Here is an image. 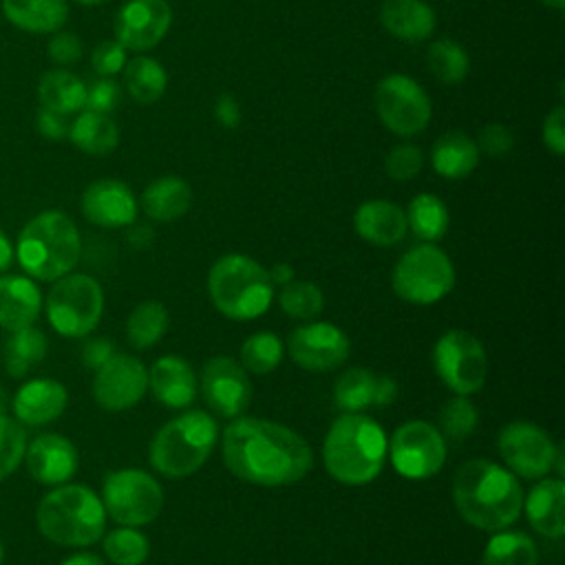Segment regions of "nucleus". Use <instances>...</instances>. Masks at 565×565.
Returning a JSON list of instances; mask_svg holds the SVG:
<instances>
[{"label": "nucleus", "instance_id": "19", "mask_svg": "<svg viewBox=\"0 0 565 565\" xmlns=\"http://www.w3.org/2000/svg\"><path fill=\"white\" fill-rule=\"evenodd\" d=\"M24 463L29 475L42 486H62L77 472V448L57 433H42L26 444Z\"/></svg>", "mask_w": 565, "mask_h": 565}, {"label": "nucleus", "instance_id": "60", "mask_svg": "<svg viewBox=\"0 0 565 565\" xmlns=\"http://www.w3.org/2000/svg\"><path fill=\"white\" fill-rule=\"evenodd\" d=\"M2 561H4V545H2V539H0V565H2Z\"/></svg>", "mask_w": 565, "mask_h": 565}, {"label": "nucleus", "instance_id": "49", "mask_svg": "<svg viewBox=\"0 0 565 565\" xmlns=\"http://www.w3.org/2000/svg\"><path fill=\"white\" fill-rule=\"evenodd\" d=\"M543 143L554 152H565V110L563 106L552 108L543 119Z\"/></svg>", "mask_w": 565, "mask_h": 565}, {"label": "nucleus", "instance_id": "17", "mask_svg": "<svg viewBox=\"0 0 565 565\" xmlns=\"http://www.w3.org/2000/svg\"><path fill=\"white\" fill-rule=\"evenodd\" d=\"M201 393L205 404L218 417H241L252 402V384L245 369L232 358H212L201 373Z\"/></svg>", "mask_w": 565, "mask_h": 565}, {"label": "nucleus", "instance_id": "2", "mask_svg": "<svg viewBox=\"0 0 565 565\" xmlns=\"http://www.w3.org/2000/svg\"><path fill=\"white\" fill-rule=\"evenodd\" d=\"M452 501L466 523L499 532L519 519L523 490L508 468L490 459H468L455 470Z\"/></svg>", "mask_w": 565, "mask_h": 565}, {"label": "nucleus", "instance_id": "16", "mask_svg": "<svg viewBox=\"0 0 565 565\" xmlns=\"http://www.w3.org/2000/svg\"><path fill=\"white\" fill-rule=\"evenodd\" d=\"M148 388L146 366L126 353H115L95 371L93 397L104 411L132 408Z\"/></svg>", "mask_w": 565, "mask_h": 565}, {"label": "nucleus", "instance_id": "9", "mask_svg": "<svg viewBox=\"0 0 565 565\" xmlns=\"http://www.w3.org/2000/svg\"><path fill=\"white\" fill-rule=\"evenodd\" d=\"M455 285V267L433 243L411 247L393 269V291L413 305H433Z\"/></svg>", "mask_w": 565, "mask_h": 565}, {"label": "nucleus", "instance_id": "44", "mask_svg": "<svg viewBox=\"0 0 565 565\" xmlns=\"http://www.w3.org/2000/svg\"><path fill=\"white\" fill-rule=\"evenodd\" d=\"M424 168V154L413 143H397L384 159V170L395 181H408Z\"/></svg>", "mask_w": 565, "mask_h": 565}, {"label": "nucleus", "instance_id": "8", "mask_svg": "<svg viewBox=\"0 0 565 565\" xmlns=\"http://www.w3.org/2000/svg\"><path fill=\"white\" fill-rule=\"evenodd\" d=\"M44 311L49 324L64 338H84L102 320L104 291L88 274H66L46 294Z\"/></svg>", "mask_w": 565, "mask_h": 565}, {"label": "nucleus", "instance_id": "21", "mask_svg": "<svg viewBox=\"0 0 565 565\" xmlns=\"http://www.w3.org/2000/svg\"><path fill=\"white\" fill-rule=\"evenodd\" d=\"M68 404L66 386L53 377H35L24 382L13 399L11 411L22 426H44L55 422Z\"/></svg>", "mask_w": 565, "mask_h": 565}, {"label": "nucleus", "instance_id": "34", "mask_svg": "<svg viewBox=\"0 0 565 565\" xmlns=\"http://www.w3.org/2000/svg\"><path fill=\"white\" fill-rule=\"evenodd\" d=\"M536 563H539L536 543L525 532H516V530L494 532L481 558V565H536Z\"/></svg>", "mask_w": 565, "mask_h": 565}, {"label": "nucleus", "instance_id": "30", "mask_svg": "<svg viewBox=\"0 0 565 565\" xmlns=\"http://www.w3.org/2000/svg\"><path fill=\"white\" fill-rule=\"evenodd\" d=\"M38 97L42 108L73 115L86 104V84L71 71H49L40 77Z\"/></svg>", "mask_w": 565, "mask_h": 565}, {"label": "nucleus", "instance_id": "27", "mask_svg": "<svg viewBox=\"0 0 565 565\" xmlns=\"http://www.w3.org/2000/svg\"><path fill=\"white\" fill-rule=\"evenodd\" d=\"M192 205V188L181 177H161L141 194V207L152 221L170 223L181 218Z\"/></svg>", "mask_w": 565, "mask_h": 565}, {"label": "nucleus", "instance_id": "5", "mask_svg": "<svg viewBox=\"0 0 565 565\" xmlns=\"http://www.w3.org/2000/svg\"><path fill=\"white\" fill-rule=\"evenodd\" d=\"M40 534L62 547H86L104 536L102 499L82 483H62L46 492L35 510Z\"/></svg>", "mask_w": 565, "mask_h": 565}, {"label": "nucleus", "instance_id": "42", "mask_svg": "<svg viewBox=\"0 0 565 565\" xmlns=\"http://www.w3.org/2000/svg\"><path fill=\"white\" fill-rule=\"evenodd\" d=\"M479 422V413L477 406L466 397V395H455L450 397L441 411H439V424L446 437H450L452 441H461L466 439L475 426Z\"/></svg>", "mask_w": 565, "mask_h": 565}, {"label": "nucleus", "instance_id": "15", "mask_svg": "<svg viewBox=\"0 0 565 565\" xmlns=\"http://www.w3.org/2000/svg\"><path fill=\"white\" fill-rule=\"evenodd\" d=\"M291 360L307 371H331L351 355L349 335L331 322H307L296 327L287 340Z\"/></svg>", "mask_w": 565, "mask_h": 565}, {"label": "nucleus", "instance_id": "47", "mask_svg": "<svg viewBox=\"0 0 565 565\" xmlns=\"http://www.w3.org/2000/svg\"><path fill=\"white\" fill-rule=\"evenodd\" d=\"M477 148L483 150L486 154L490 157H501L505 154L508 150H512L514 146V135L510 132L508 126L503 124H486L481 130H479V137H477Z\"/></svg>", "mask_w": 565, "mask_h": 565}, {"label": "nucleus", "instance_id": "37", "mask_svg": "<svg viewBox=\"0 0 565 565\" xmlns=\"http://www.w3.org/2000/svg\"><path fill=\"white\" fill-rule=\"evenodd\" d=\"M377 377L369 369H347L333 386V402L342 413H360L373 404Z\"/></svg>", "mask_w": 565, "mask_h": 565}, {"label": "nucleus", "instance_id": "59", "mask_svg": "<svg viewBox=\"0 0 565 565\" xmlns=\"http://www.w3.org/2000/svg\"><path fill=\"white\" fill-rule=\"evenodd\" d=\"M75 2H79V4H88V7H93V4H102V2H106V0H75Z\"/></svg>", "mask_w": 565, "mask_h": 565}, {"label": "nucleus", "instance_id": "54", "mask_svg": "<svg viewBox=\"0 0 565 565\" xmlns=\"http://www.w3.org/2000/svg\"><path fill=\"white\" fill-rule=\"evenodd\" d=\"M13 256H15V252H13L11 241L7 238L4 232H0V274H4L11 267Z\"/></svg>", "mask_w": 565, "mask_h": 565}, {"label": "nucleus", "instance_id": "10", "mask_svg": "<svg viewBox=\"0 0 565 565\" xmlns=\"http://www.w3.org/2000/svg\"><path fill=\"white\" fill-rule=\"evenodd\" d=\"M102 503L106 514L119 525L139 527L159 516L163 490L152 475L137 468H121L104 479Z\"/></svg>", "mask_w": 565, "mask_h": 565}, {"label": "nucleus", "instance_id": "43", "mask_svg": "<svg viewBox=\"0 0 565 565\" xmlns=\"http://www.w3.org/2000/svg\"><path fill=\"white\" fill-rule=\"evenodd\" d=\"M26 433L24 426L7 415H0V481L13 475L24 461Z\"/></svg>", "mask_w": 565, "mask_h": 565}, {"label": "nucleus", "instance_id": "39", "mask_svg": "<svg viewBox=\"0 0 565 565\" xmlns=\"http://www.w3.org/2000/svg\"><path fill=\"white\" fill-rule=\"evenodd\" d=\"M104 554L115 565H141L150 554V543L146 534L121 525L106 534Z\"/></svg>", "mask_w": 565, "mask_h": 565}, {"label": "nucleus", "instance_id": "29", "mask_svg": "<svg viewBox=\"0 0 565 565\" xmlns=\"http://www.w3.org/2000/svg\"><path fill=\"white\" fill-rule=\"evenodd\" d=\"M430 161L444 179H463L479 166V148L466 132L448 130L435 141Z\"/></svg>", "mask_w": 565, "mask_h": 565}, {"label": "nucleus", "instance_id": "23", "mask_svg": "<svg viewBox=\"0 0 565 565\" xmlns=\"http://www.w3.org/2000/svg\"><path fill=\"white\" fill-rule=\"evenodd\" d=\"M353 225H355V232L366 243L380 245V247L397 245L408 230L406 212L397 203L384 201V199L364 201L355 210Z\"/></svg>", "mask_w": 565, "mask_h": 565}, {"label": "nucleus", "instance_id": "58", "mask_svg": "<svg viewBox=\"0 0 565 565\" xmlns=\"http://www.w3.org/2000/svg\"><path fill=\"white\" fill-rule=\"evenodd\" d=\"M541 4L545 7H552V9H563L565 7V0H539Z\"/></svg>", "mask_w": 565, "mask_h": 565}, {"label": "nucleus", "instance_id": "13", "mask_svg": "<svg viewBox=\"0 0 565 565\" xmlns=\"http://www.w3.org/2000/svg\"><path fill=\"white\" fill-rule=\"evenodd\" d=\"M393 468L406 479H428L437 475L446 461V441L439 428L428 422L413 419L402 424L388 444Z\"/></svg>", "mask_w": 565, "mask_h": 565}, {"label": "nucleus", "instance_id": "26", "mask_svg": "<svg viewBox=\"0 0 565 565\" xmlns=\"http://www.w3.org/2000/svg\"><path fill=\"white\" fill-rule=\"evenodd\" d=\"M380 22L402 42H422L430 38L437 26L435 11L424 0H384Z\"/></svg>", "mask_w": 565, "mask_h": 565}, {"label": "nucleus", "instance_id": "35", "mask_svg": "<svg viewBox=\"0 0 565 565\" xmlns=\"http://www.w3.org/2000/svg\"><path fill=\"white\" fill-rule=\"evenodd\" d=\"M448 221L450 216H448L446 203L430 192L417 194L408 203L406 223L413 230V234L426 243L439 241L448 230Z\"/></svg>", "mask_w": 565, "mask_h": 565}, {"label": "nucleus", "instance_id": "33", "mask_svg": "<svg viewBox=\"0 0 565 565\" xmlns=\"http://www.w3.org/2000/svg\"><path fill=\"white\" fill-rule=\"evenodd\" d=\"M124 84L128 95L143 106H150L161 99L168 86L163 66L146 55H137L124 64Z\"/></svg>", "mask_w": 565, "mask_h": 565}, {"label": "nucleus", "instance_id": "22", "mask_svg": "<svg viewBox=\"0 0 565 565\" xmlns=\"http://www.w3.org/2000/svg\"><path fill=\"white\" fill-rule=\"evenodd\" d=\"M42 311V291L29 276L0 274V327L18 331L35 324Z\"/></svg>", "mask_w": 565, "mask_h": 565}, {"label": "nucleus", "instance_id": "4", "mask_svg": "<svg viewBox=\"0 0 565 565\" xmlns=\"http://www.w3.org/2000/svg\"><path fill=\"white\" fill-rule=\"evenodd\" d=\"M13 252L29 278L55 282L77 265L82 241L68 214L46 210L20 230Z\"/></svg>", "mask_w": 565, "mask_h": 565}, {"label": "nucleus", "instance_id": "57", "mask_svg": "<svg viewBox=\"0 0 565 565\" xmlns=\"http://www.w3.org/2000/svg\"><path fill=\"white\" fill-rule=\"evenodd\" d=\"M552 468L556 470L558 477L565 475V461H563V448L556 446V452H554V461H552Z\"/></svg>", "mask_w": 565, "mask_h": 565}, {"label": "nucleus", "instance_id": "1", "mask_svg": "<svg viewBox=\"0 0 565 565\" xmlns=\"http://www.w3.org/2000/svg\"><path fill=\"white\" fill-rule=\"evenodd\" d=\"M223 461L238 479L276 488L302 479L313 466V452L296 430L282 424L234 417L223 430Z\"/></svg>", "mask_w": 565, "mask_h": 565}, {"label": "nucleus", "instance_id": "32", "mask_svg": "<svg viewBox=\"0 0 565 565\" xmlns=\"http://www.w3.org/2000/svg\"><path fill=\"white\" fill-rule=\"evenodd\" d=\"M49 353V338L38 327H24L11 331L2 347L4 371L11 377H22L31 366H35Z\"/></svg>", "mask_w": 565, "mask_h": 565}, {"label": "nucleus", "instance_id": "50", "mask_svg": "<svg viewBox=\"0 0 565 565\" xmlns=\"http://www.w3.org/2000/svg\"><path fill=\"white\" fill-rule=\"evenodd\" d=\"M35 126H38V132L42 137L51 139V141H60V139L68 137V130H71V124L66 121V115L49 110V108L38 110Z\"/></svg>", "mask_w": 565, "mask_h": 565}, {"label": "nucleus", "instance_id": "3", "mask_svg": "<svg viewBox=\"0 0 565 565\" xmlns=\"http://www.w3.org/2000/svg\"><path fill=\"white\" fill-rule=\"evenodd\" d=\"M327 472L347 486L373 481L386 461V435L377 422L360 413H342L329 426L322 446Z\"/></svg>", "mask_w": 565, "mask_h": 565}, {"label": "nucleus", "instance_id": "7", "mask_svg": "<svg viewBox=\"0 0 565 565\" xmlns=\"http://www.w3.org/2000/svg\"><path fill=\"white\" fill-rule=\"evenodd\" d=\"M218 426L205 411H188L157 430L150 441V463L168 479L196 472L216 444Z\"/></svg>", "mask_w": 565, "mask_h": 565}, {"label": "nucleus", "instance_id": "46", "mask_svg": "<svg viewBox=\"0 0 565 565\" xmlns=\"http://www.w3.org/2000/svg\"><path fill=\"white\" fill-rule=\"evenodd\" d=\"M90 64L93 68L102 75V77H110L117 75L119 71H124L126 64V49L117 42V40H104L95 46L93 55H90Z\"/></svg>", "mask_w": 565, "mask_h": 565}, {"label": "nucleus", "instance_id": "45", "mask_svg": "<svg viewBox=\"0 0 565 565\" xmlns=\"http://www.w3.org/2000/svg\"><path fill=\"white\" fill-rule=\"evenodd\" d=\"M119 99H121L119 84L113 82L110 77H102V79L93 82L86 88V104H84V108L108 115V113H113L117 108Z\"/></svg>", "mask_w": 565, "mask_h": 565}, {"label": "nucleus", "instance_id": "52", "mask_svg": "<svg viewBox=\"0 0 565 565\" xmlns=\"http://www.w3.org/2000/svg\"><path fill=\"white\" fill-rule=\"evenodd\" d=\"M214 117L218 119V124L223 128H236L241 124V106L238 102L230 95V93H223L216 104H214Z\"/></svg>", "mask_w": 565, "mask_h": 565}, {"label": "nucleus", "instance_id": "51", "mask_svg": "<svg viewBox=\"0 0 565 565\" xmlns=\"http://www.w3.org/2000/svg\"><path fill=\"white\" fill-rule=\"evenodd\" d=\"M113 355H115V344L108 338H90L82 347V362L86 369H93V371L104 366Z\"/></svg>", "mask_w": 565, "mask_h": 565}, {"label": "nucleus", "instance_id": "56", "mask_svg": "<svg viewBox=\"0 0 565 565\" xmlns=\"http://www.w3.org/2000/svg\"><path fill=\"white\" fill-rule=\"evenodd\" d=\"M269 278H271V282H282V285H287V282H291V278H294V269H291L289 265H276V267L269 271Z\"/></svg>", "mask_w": 565, "mask_h": 565}, {"label": "nucleus", "instance_id": "12", "mask_svg": "<svg viewBox=\"0 0 565 565\" xmlns=\"http://www.w3.org/2000/svg\"><path fill=\"white\" fill-rule=\"evenodd\" d=\"M373 102L382 124L399 137L419 135L430 121V99L408 75L393 73L382 77L375 86Z\"/></svg>", "mask_w": 565, "mask_h": 565}, {"label": "nucleus", "instance_id": "24", "mask_svg": "<svg viewBox=\"0 0 565 565\" xmlns=\"http://www.w3.org/2000/svg\"><path fill=\"white\" fill-rule=\"evenodd\" d=\"M525 516L530 525L547 539L565 534V483L561 477L541 479L525 497Z\"/></svg>", "mask_w": 565, "mask_h": 565}, {"label": "nucleus", "instance_id": "55", "mask_svg": "<svg viewBox=\"0 0 565 565\" xmlns=\"http://www.w3.org/2000/svg\"><path fill=\"white\" fill-rule=\"evenodd\" d=\"M60 565H106V563L97 554L79 552V554H71L68 558H64Z\"/></svg>", "mask_w": 565, "mask_h": 565}, {"label": "nucleus", "instance_id": "38", "mask_svg": "<svg viewBox=\"0 0 565 565\" xmlns=\"http://www.w3.org/2000/svg\"><path fill=\"white\" fill-rule=\"evenodd\" d=\"M426 62L430 73L444 84H459L470 68V57L466 49L448 38L435 40L426 51Z\"/></svg>", "mask_w": 565, "mask_h": 565}, {"label": "nucleus", "instance_id": "25", "mask_svg": "<svg viewBox=\"0 0 565 565\" xmlns=\"http://www.w3.org/2000/svg\"><path fill=\"white\" fill-rule=\"evenodd\" d=\"M148 386L168 408H183L194 399L196 377L188 360L179 355H163L148 371Z\"/></svg>", "mask_w": 565, "mask_h": 565}, {"label": "nucleus", "instance_id": "6", "mask_svg": "<svg viewBox=\"0 0 565 565\" xmlns=\"http://www.w3.org/2000/svg\"><path fill=\"white\" fill-rule=\"evenodd\" d=\"M207 294L212 305L232 320H254L263 316L274 300L269 271L245 254L221 256L207 274Z\"/></svg>", "mask_w": 565, "mask_h": 565}, {"label": "nucleus", "instance_id": "36", "mask_svg": "<svg viewBox=\"0 0 565 565\" xmlns=\"http://www.w3.org/2000/svg\"><path fill=\"white\" fill-rule=\"evenodd\" d=\"M168 311L157 300L139 302L126 322V338L135 349L154 347L168 331Z\"/></svg>", "mask_w": 565, "mask_h": 565}, {"label": "nucleus", "instance_id": "31", "mask_svg": "<svg viewBox=\"0 0 565 565\" xmlns=\"http://www.w3.org/2000/svg\"><path fill=\"white\" fill-rule=\"evenodd\" d=\"M68 137L82 152L102 157L117 148L119 130H117V124L108 115L95 113V110H84L71 124Z\"/></svg>", "mask_w": 565, "mask_h": 565}, {"label": "nucleus", "instance_id": "48", "mask_svg": "<svg viewBox=\"0 0 565 565\" xmlns=\"http://www.w3.org/2000/svg\"><path fill=\"white\" fill-rule=\"evenodd\" d=\"M49 57L57 64H75L82 57V42L75 33L62 31L49 40Z\"/></svg>", "mask_w": 565, "mask_h": 565}, {"label": "nucleus", "instance_id": "18", "mask_svg": "<svg viewBox=\"0 0 565 565\" xmlns=\"http://www.w3.org/2000/svg\"><path fill=\"white\" fill-rule=\"evenodd\" d=\"M172 22L166 0H128L115 18V35L124 49L148 51L163 40Z\"/></svg>", "mask_w": 565, "mask_h": 565}, {"label": "nucleus", "instance_id": "41", "mask_svg": "<svg viewBox=\"0 0 565 565\" xmlns=\"http://www.w3.org/2000/svg\"><path fill=\"white\" fill-rule=\"evenodd\" d=\"M278 305L287 316L309 320L322 311L324 298H322V291L318 285H313L309 280H291L287 285H282Z\"/></svg>", "mask_w": 565, "mask_h": 565}, {"label": "nucleus", "instance_id": "28", "mask_svg": "<svg viewBox=\"0 0 565 565\" xmlns=\"http://www.w3.org/2000/svg\"><path fill=\"white\" fill-rule=\"evenodd\" d=\"M4 18L29 33H53L68 18L66 0H2Z\"/></svg>", "mask_w": 565, "mask_h": 565}, {"label": "nucleus", "instance_id": "14", "mask_svg": "<svg viewBox=\"0 0 565 565\" xmlns=\"http://www.w3.org/2000/svg\"><path fill=\"white\" fill-rule=\"evenodd\" d=\"M497 446L512 475L541 479L552 470L556 446L550 435L532 422H512L503 426Z\"/></svg>", "mask_w": 565, "mask_h": 565}, {"label": "nucleus", "instance_id": "40", "mask_svg": "<svg viewBox=\"0 0 565 565\" xmlns=\"http://www.w3.org/2000/svg\"><path fill=\"white\" fill-rule=\"evenodd\" d=\"M282 360V342L269 331H258L249 335L241 347V362L245 371L256 375L271 373Z\"/></svg>", "mask_w": 565, "mask_h": 565}, {"label": "nucleus", "instance_id": "53", "mask_svg": "<svg viewBox=\"0 0 565 565\" xmlns=\"http://www.w3.org/2000/svg\"><path fill=\"white\" fill-rule=\"evenodd\" d=\"M397 397V384L393 377H377L375 382V395H373V404L375 406H386Z\"/></svg>", "mask_w": 565, "mask_h": 565}, {"label": "nucleus", "instance_id": "20", "mask_svg": "<svg viewBox=\"0 0 565 565\" xmlns=\"http://www.w3.org/2000/svg\"><path fill=\"white\" fill-rule=\"evenodd\" d=\"M82 212L93 225L126 227L137 218V199L124 181L99 179L84 190Z\"/></svg>", "mask_w": 565, "mask_h": 565}, {"label": "nucleus", "instance_id": "11", "mask_svg": "<svg viewBox=\"0 0 565 565\" xmlns=\"http://www.w3.org/2000/svg\"><path fill=\"white\" fill-rule=\"evenodd\" d=\"M433 364L437 377L455 395L477 393L488 375V355L481 340L463 329H450L437 340Z\"/></svg>", "mask_w": 565, "mask_h": 565}]
</instances>
